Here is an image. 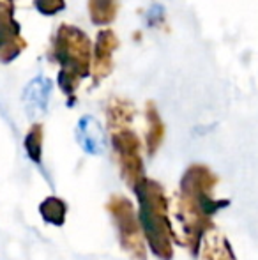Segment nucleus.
<instances>
[{"label": "nucleus", "instance_id": "nucleus-1", "mask_svg": "<svg viewBox=\"0 0 258 260\" xmlns=\"http://www.w3.org/2000/svg\"><path fill=\"white\" fill-rule=\"evenodd\" d=\"M90 39L82 28L62 23L53 39V55L60 64L59 85L72 96L80 78L90 73Z\"/></svg>", "mask_w": 258, "mask_h": 260}, {"label": "nucleus", "instance_id": "nucleus-2", "mask_svg": "<svg viewBox=\"0 0 258 260\" xmlns=\"http://www.w3.org/2000/svg\"><path fill=\"white\" fill-rule=\"evenodd\" d=\"M20 23L14 20V0H0V60L11 62L25 50Z\"/></svg>", "mask_w": 258, "mask_h": 260}, {"label": "nucleus", "instance_id": "nucleus-3", "mask_svg": "<svg viewBox=\"0 0 258 260\" xmlns=\"http://www.w3.org/2000/svg\"><path fill=\"white\" fill-rule=\"evenodd\" d=\"M119 46L117 36L112 28H104L97 34L96 52H94V78H104L114 69V52Z\"/></svg>", "mask_w": 258, "mask_h": 260}, {"label": "nucleus", "instance_id": "nucleus-4", "mask_svg": "<svg viewBox=\"0 0 258 260\" xmlns=\"http://www.w3.org/2000/svg\"><path fill=\"white\" fill-rule=\"evenodd\" d=\"M76 137L82 147L90 154H99L104 149V138L103 129H101L99 122L94 117H83L78 122L76 127Z\"/></svg>", "mask_w": 258, "mask_h": 260}, {"label": "nucleus", "instance_id": "nucleus-5", "mask_svg": "<svg viewBox=\"0 0 258 260\" xmlns=\"http://www.w3.org/2000/svg\"><path fill=\"white\" fill-rule=\"evenodd\" d=\"M50 94H52V83H50V80L45 78V76H38V78H34L25 87L23 100L27 101V105L30 108L46 110Z\"/></svg>", "mask_w": 258, "mask_h": 260}, {"label": "nucleus", "instance_id": "nucleus-6", "mask_svg": "<svg viewBox=\"0 0 258 260\" xmlns=\"http://www.w3.org/2000/svg\"><path fill=\"white\" fill-rule=\"evenodd\" d=\"M89 14L92 23L110 25L117 16V0H89Z\"/></svg>", "mask_w": 258, "mask_h": 260}, {"label": "nucleus", "instance_id": "nucleus-7", "mask_svg": "<svg viewBox=\"0 0 258 260\" xmlns=\"http://www.w3.org/2000/svg\"><path fill=\"white\" fill-rule=\"evenodd\" d=\"M35 9L41 14H46V16H53V14L60 13V11L65 7L64 0H34Z\"/></svg>", "mask_w": 258, "mask_h": 260}]
</instances>
